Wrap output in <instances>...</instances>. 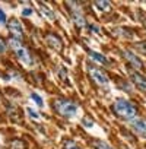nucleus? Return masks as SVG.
Here are the masks:
<instances>
[{
	"label": "nucleus",
	"instance_id": "0eeeda50",
	"mask_svg": "<svg viewBox=\"0 0 146 149\" xmlns=\"http://www.w3.org/2000/svg\"><path fill=\"white\" fill-rule=\"evenodd\" d=\"M130 126H131L133 132H134L137 136L146 137V120H145V118L136 117V118L130 120Z\"/></svg>",
	"mask_w": 146,
	"mask_h": 149
},
{
	"label": "nucleus",
	"instance_id": "6e6552de",
	"mask_svg": "<svg viewBox=\"0 0 146 149\" xmlns=\"http://www.w3.org/2000/svg\"><path fill=\"white\" fill-rule=\"evenodd\" d=\"M45 42H47L51 48H54L56 51H61V50H63V41H61V38H60L57 34H54V32H50V34L45 35Z\"/></svg>",
	"mask_w": 146,
	"mask_h": 149
},
{
	"label": "nucleus",
	"instance_id": "5701e85b",
	"mask_svg": "<svg viewBox=\"0 0 146 149\" xmlns=\"http://www.w3.org/2000/svg\"><path fill=\"white\" fill-rule=\"evenodd\" d=\"M89 29H91V31H94V32H97V34L99 32V29H98V26H97V25H89Z\"/></svg>",
	"mask_w": 146,
	"mask_h": 149
},
{
	"label": "nucleus",
	"instance_id": "f257e3e1",
	"mask_svg": "<svg viewBox=\"0 0 146 149\" xmlns=\"http://www.w3.org/2000/svg\"><path fill=\"white\" fill-rule=\"evenodd\" d=\"M113 111L115 116L124 118V120H133L136 118V114H137V108L127 100H123V98H118L114 101L113 104Z\"/></svg>",
	"mask_w": 146,
	"mask_h": 149
},
{
	"label": "nucleus",
	"instance_id": "39448f33",
	"mask_svg": "<svg viewBox=\"0 0 146 149\" xmlns=\"http://www.w3.org/2000/svg\"><path fill=\"white\" fill-rule=\"evenodd\" d=\"M88 72H89V76L92 78V81L98 85H107L108 84V76L105 74V72H102L101 69L98 67H94V66H89L88 67Z\"/></svg>",
	"mask_w": 146,
	"mask_h": 149
},
{
	"label": "nucleus",
	"instance_id": "423d86ee",
	"mask_svg": "<svg viewBox=\"0 0 146 149\" xmlns=\"http://www.w3.org/2000/svg\"><path fill=\"white\" fill-rule=\"evenodd\" d=\"M8 28H9V31H10V34H12V38H15V40H22L24 38V28H22V25H21V22L18 21V19H15V18H12L9 22H8Z\"/></svg>",
	"mask_w": 146,
	"mask_h": 149
},
{
	"label": "nucleus",
	"instance_id": "1a4fd4ad",
	"mask_svg": "<svg viewBox=\"0 0 146 149\" xmlns=\"http://www.w3.org/2000/svg\"><path fill=\"white\" fill-rule=\"evenodd\" d=\"M130 78H131V82L136 85L137 89L146 92V78L143 74H140L139 72H130Z\"/></svg>",
	"mask_w": 146,
	"mask_h": 149
},
{
	"label": "nucleus",
	"instance_id": "6ab92c4d",
	"mask_svg": "<svg viewBox=\"0 0 146 149\" xmlns=\"http://www.w3.org/2000/svg\"><path fill=\"white\" fill-rule=\"evenodd\" d=\"M120 86H121L126 92H131V88H130V85H129L127 82H121V85H120Z\"/></svg>",
	"mask_w": 146,
	"mask_h": 149
},
{
	"label": "nucleus",
	"instance_id": "9d476101",
	"mask_svg": "<svg viewBox=\"0 0 146 149\" xmlns=\"http://www.w3.org/2000/svg\"><path fill=\"white\" fill-rule=\"evenodd\" d=\"M123 54H124L126 60L131 64V67H134V69H137V70L143 69V61H142L136 54H133V53H131V51H129V50H124V51H123Z\"/></svg>",
	"mask_w": 146,
	"mask_h": 149
},
{
	"label": "nucleus",
	"instance_id": "412c9836",
	"mask_svg": "<svg viewBox=\"0 0 146 149\" xmlns=\"http://www.w3.org/2000/svg\"><path fill=\"white\" fill-rule=\"evenodd\" d=\"M31 13H32V9H31V8H25V9L22 10V15H24V16H29Z\"/></svg>",
	"mask_w": 146,
	"mask_h": 149
},
{
	"label": "nucleus",
	"instance_id": "dca6fc26",
	"mask_svg": "<svg viewBox=\"0 0 146 149\" xmlns=\"http://www.w3.org/2000/svg\"><path fill=\"white\" fill-rule=\"evenodd\" d=\"M63 149H81V148H79V146H78L75 142H73V140H67Z\"/></svg>",
	"mask_w": 146,
	"mask_h": 149
},
{
	"label": "nucleus",
	"instance_id": "aec40b11",
	"mask_svg": "<svg viewBox=\"0 0 146 149\" xmlns=\"http://www.w3.org/2000/svg\"><path fill=\"white\" fill-rule=\"evenodd\" d=\"M0 24H6V15H5L3 9H0Z\"/></svg>",
	"mask_w": 146,
	"mask_h": 149
},
{
	"label": "nucleus",
	"instance_id": "20e7f679",
	"mask_svg": "<svg viewBox=\"0 0 146 149\" xmlns=\"http://www.w3.org/2000/svg\"><path fill=\"white\" fill-rule=\"evenodd\" d=\"M67 6L70 8L69 12H70V15H72L73 22H75L79 28H85V26H88V22H86L85 16L82 15V10L79 9V3L72 2V3H67Z\"/></svg>",
	"mask_w": 146,
	"mask_h": 149
},
{
	"label": "nucleus",
	"instance_id": "f03ea898",
	"mask_svg": "<svg viewBox=\"0 0 146 149\" xmlns=\"http://www.w3.org/2000/svg\"><path fill=\"white\" fill-rule=\"evenodd\" d=\"M54 108L63 117H73V116L76 114V111H78V105L73 102V101L61 100V98L54 101Z\"/></svg>",
	"mask_w": 146,
	"mask_h": 149
},
{
	"label": "nucleus",
	"instance_id": "4468645a",
	"mask_svg": "<svg viewBox=\"0 0 146 149\" xmlns=\"http://www.w3.org/2000/svg\"><path fill=\"white\" fill-rule=\"evenodd\" d=\"M94 146H95V149H113L110 145H107L105 142H101V140H95Z\"/></svg>",
	"mask_w": 146,
	"mask_h": 149
},
{
	"label": "nucleus",
	"instance_id": "f8f14e48",
	"mask_svg": "<svg viewBox=\"0 0 146 149\" xmlns=\"http://www.w3.org/2000/svg\"><path fill=\"white\" fill-rule=\"evenodd\" d=\"M89 54H91V57H92L94 60H97V61H99V63H102V64H108V58H107L105 56H102V54H99V53H97V51H89Z\"/></svg>",
	"mask_w": 146,
	"mask_h": 149
},
{
	"label": "nucleus",
	"instance_id": "4be33fe9",
	"mask_svg": "<svg viewBox=\"0 0 146 149\" xmlns=\"http://www.w3.org/2000/svg\"><path fill=\"white\" fill-rule=\"evenodd\" d=\"M26 111H28V113L31 114V117H34V118H38V113H35V111H34L32 108H28Z\"/></svg>",
	"mask_w": 146,
	"mask_h": 149
},
{
	"label": "nucleus",
	"instance_id": "ddd939ff",
	"mask_svg": "<svg viewBox=\"0 0 146 149\" xmlns=\"http://www.w3.org/2000/svg\"><path fill=\"white\" fill-rule=\"evenodd\" d=\"M95 6L99 8V10H102V12H108L111 9L110 2H95Z\"/></svg>",
	"mask_w": 146,
	"mask_h": 149
},
{
	"label": "nucleus",
	"instance_id": "7ed1b4c3",
	"mask_svg": "<svg viewBox=\"0 0 146 149\" xmlns=\"http://www.w3.org/2000/svg\"><path fill=\"white\" fill-rule=\"evenodd\" d=\"M12 50L15 51V54L18 56V58L24 63V64H31L32 63V58H31V54L28 51V48L19 41V40H15V38H10L9 41Z\"/></svg>",
	"mask_w": 146,
	"mask_h": 149
},
{
	"label": "nucleus",
	"instance_id": "9b49d317",
	"mask_svg": "<svg viewBox=\"0 0 146 149\" xmlns=\"http://www.w3.org/2000/svg\"><path fill=\"white\" fill-rule=\"evenodd\" d=\"M40 12H41L42 16L47 18L48 21H56V13L53 12V9H50V8L45 6L44 3H40Z\"/></svg>",
	"mask_w": 146,
	"mask_h": 149
},
{
	"label": "nucleus",
	"instance_id": "2eb2a0df",
	"mask_svg": "<svg viewBox=\"0 0 146 149\" xmlns=\"http://www.w3.org/2000/svg\"><path fill=\"white\" fill-rule=\"evenodd\" d=\"M31 98H32V100H34V101L37 102V105H40V107H42V104H44V102H42V98H41V97H40L38 94H35V92H32V94H31Z\"/></svg>",
	"mask_w": 146,
	"mask_h": 149
},
{
	"label": "nucleus",
	"instance_id": "a211bd4d",
	"mask_svg": "<svg viewBox=\"0 0 146 149\" xmlns=\"http://www.w3.org/2000/svg\"><path fill=\"white\" fill-rule=\"evenodd\" d=\"M136 48L140 50V51H143V53H146V41H145V42H139V44H136Z\"/></svg>",
	"mask_w": 146,
	"mask_h": 149
},
{
	"label": "nucleus",
	"instance_id": "f3484780",
	"mask_svg": "<svg viewBox=\"0 0 146 149\" xmlns=\"http://www.w3.org/2000/svg\"><path fill=\"white\" fill-rule=\"evenodd\" d=\"M6 48H8V44H6V41L0 37V53H5L6 51Z\"/></svg>",
	"mask_w": 146,
	"mask_h": 149
}]
</instances>
